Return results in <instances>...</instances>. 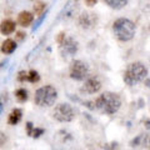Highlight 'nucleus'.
I'll return each mask as SVG.
<instances>
[{
  "mask_svg": "<svg viewBox=\"0 0 150 150\" xmlns=\"http://www.w3.org/2000/svg\"><path fill=\"white\" fill-rule=\"evenodd\" d=\"M94 104H95L96 109H99L101 112L108 114V115H112L120 109L121 99L118 94L106 91L98 96Z\"/></svg>",
  "mask_w": 150,
  "mask_h": 150,
  "instance_id": "nucleus-1",
  "label": "nucleus"
},
{
  "mask_svg": "<svg viewBox=\"0 0 150 150\" xmlns=\"http://www.w3.org/2000/svg\"><path fill=\"white\" fill-rule=\"evenodd\" d=\"M112 33L119 41H130L135 36L137 28L128 18H119L112 23Z\"/></svg>",
  "mask_w": 150,
  "mask_h": 150,
  "instance_id": "nucleus-2",
  "label": "nucleus"
},
{
  "mask_svg": "<svg viewBox=\"0 0 150 150\" xmlns=\"http://www.w3.org/2000/svg\"><path fill=\"white\" fill-rule=\"evenodd\" d=\"M148 75V69L146 67L140 63V62H134L130 63L125 69L124 73V81L126 85H137L138 83L143 81Z\"/></svg>",
  "mask_w": 150,
  "mask_h": 150,
  "instance_id": "nucleus-3",
  "label": "nucleus"
},
{
  "mask_svg": "<svg viewBox=\"0 0 150 150\" xmlns=\"http://www.w3.org/2000/svg\"><path fill=\"white\" fill-rule=\"evenodd\" d=\"M58 99V91L51 85H45L39 88L35 91V104L39 106H51Z\"/></svg>",
  "mask_w": 150,
  "mask_h": 150,
  "instance_id": "nucleus-4",
  "label": "nucleus"
},
{
  "mask_svg": "<svg viewBox=\"0 0 150 150\" xmlns=\"http://www.w3.org/2000/svg\"><path fill=\"white\" fill-rule=\"evenodd\" d=\"M53 116L55 120L60 121V123H70L75 118V111L70 104L62 103V104L55 106V109L53 111Z\"/></svg>",
  "mask_w": 150,
  "mask_h": 150,
  "instance_id": "nucleus-5",
  "label": "nucleus"
},
{
  "mask_svg": "<svg viewBox=\"0 0 150 150\" xmlns=\"http://www.w3.org/2000/svg\"><path fill=\"white\" fill-rule=\"evenodd\" d=\"M70 78L76 81H83L89 78V67L83 60H74L70 65Z\"/></svg>",
  "mask_w": 150,
  "mask_h": 150,
  "instance_id": "nucleus-6",
  "label": "nucleus"
},
{
  "mask_svg": "<svg viewBox=\"0 0 150 150\" xmlns=\"http://www.w3.org/2000/svg\"><path fill=\"white\" fill-rule=\"evenodd\" d=\"M79 48V44L78 41L74 39V38H65V40L60 44V51H62L63 56H73L76 54Z\"/></svg>",
  "mask_w": 150,
  "mask_h": 150,
  "instance_id": "nucleus-7",
  "label": "nucleus"
},
{
  "mask_svg": "<svg viewBox=\"0 0 150 150\" xmlns=\"http://www.w3.org/2000/svg\"><path fill=\"white\" fill-rule=\"evenodd\" d=\"M101 89V81L98 76H90L88 78L84 85L81 88V93L86 94H95Z\"/></svg>",
  "mask_w": 150,
  "mask_h": 150,
  "instance_id": "nucleus-8",
  "label": "nucleus"
},
{
  "mask_svg": "<svg viewBox=\"0 0 150 150\" xmlns=\"http://www.w3.org/2000/svg\"><path fill=\"white\" fill-rule=\"evenodd\" d=\"M98 19L95 16V14L91 13H83L80 16H79V25H80L83 29H91L96 25Z\"/></svg>",
  "mask_w": 150,
  "mask_h": 150,
  "instance_id": "nucleus-9",
  "label": "nucleus"
},
{
  "mask_svg": "<svg viewBox=\"0 0 150 150\" xmlns=\"http://www.w3.org/2000/svg\"><path fill=\"white\" fill-rule=\"evenodd\" d=\"M34 21V14L30 13V11H21V13H19V15H18V24L20 25V26H30L31 25V23Z\"/></svg>",
  "mask_w": 150,
  "mask_h": 150,
  "instance_id": "nucleus-10",
  "label": "nucleus"
},
{
  "mask_svg": "<svg viewBox=\"0 0 150 150\" xmlns=\"http://www.w3.org/2000/svg\"><path fill=\"white\" fill-rule=\"evenodd\" d=\"M15 23L10 19H5V20H3L0 23V33H1L3 35H10L13 34L14 31H15Z\"/></svg>",
  "mask_w": 150,
  "mask_h": 150,
  "instance_id": "nucleus-11",
  "label": "nucleus"
},
{
  "mask_svg": "<svg viewBox=\"0 0 150 150\" xmlns=\"http://www.w3.org/2000/svg\"><path fill=\"white\" fill-rule=\"evenodd\" d=\"M16 41L13 40V39H6L3 41L1 44V53L5 54V55H9V54H13L14 51L16 49Z\"/></svg>",
  "mask_w": 150,
  "mask_h": 150,
  "instance_id": "nucleus-12",
  "label": "nucleus"
},
{
  "mask_svg": "<svg viewBox=\"0 0 150 150\" xmlns=\"http://www.w3.org/2000/svg\"><path fill=\"white\" fill-rule=\"evenodd\" d=\"M21 116H23V110L19 109V108H15V109H13L11 112L9 114L8 123L10 125H16L19 121L21 120Z\"/></svg>",
  "mask_w": 150,
  "mask_h": 150,
  "instance_id": "nucleus-13",
  "label": "nucleus"
},
{
  "mask_svg": "<svg viewBox=\"0 0 150 150\" xmlns=\"http://www.w3.org/2000/svg\"><path fill=\"white\" fill-rule=\"evenodd\" d=\"M104 3L109 8L115 9V10H120V9L125 8L129 4V0H104Z\"/></svg>",
  "mask_w": 150,
  "mask_h": 150,
  "instance_id": "nucleus-14",
  "label": "nucleus"
},
{
  "mask_svg": "<svg viewBox=\"0 0 150 150\" xmlns=\"http://www.w3.org/2000/svg\"><path fill=\"white\" fill-rule=\"evenodd\" d=\"M15 96H16L18 101L25 103L28 100V90H26V89H24V88H19L18 90L15 91Z\"/></svg>",
  "mask_w": 150,
  "mask_h": 150,
  "instance_id": "nucleus-15",
  "label": "nucleus"
},
{
  "mask_svg": "<svg viewBox=\"0 0 150 150\" xmlns=\"http://www.w3.org/2000/svg\"><path fill=\"white\" fill-rule=\"evenodd\" d=\"M40 80V75L38 71H35V70H30L29 73H28V81L31 83V84H35Z\"/></svg>",
  "mask_w": 150,
  "mask_h": 150,
  "instance_id": "nucleus-16",
  "label": "nucleus"
},
{
  "mask_svg": "<svg viewBox=\"0 0 150 150\" xmlns=\"http://www.w3.org/2000/svg\"><path fill=\"white\" fill-rule=\"evenodd\" d=\"M44 10H45V4L44 3L39 1V3H36L34 5V14L35 15H41Z\"/></svg>",
  "mask_w": 150,
  "mask_h": 150,
  "instance_id": "nucleus-17",
  "label": "nucleus"
},
{
  "mask_svg": "<svg viewBox=\"0 0 150 150\" xmlns=\"http://www.w3.org/2000/svg\"><path fill=\"white\" fill-rule=\"evenodd\" d=\"M44 133H45V130L43 128H34V129H33V133H31V137L38 139L40 135H43Z\"/></svg>",
  "mask_w": 150,
  "mask_h": 150,
  "instance_id": "nucleus-18",
  "label": "nucleus"
},
{
  "mask_svg": "<svg viewBox=\"0 0 150 150\" xmlns=\"http://www.w3.org/2000/svg\"><path fill=\"white\" fill-rule=\"evenodd\" d=\"M18 81H20V83H24V81H28V73L26 71H20L18 74Z\"/></svg>",
  "mask_w": 150,
  "mask_h": 150,
  "instance_id": "nucleus-19",
  "label": "nucleus"
},
{
  "mask_svg": "<svg viewBox=\"0 0 150 150\" xmlns=\"http://www.w3.org/2000/svg\"><path fill=\"white\" fill-rule=\"evenodd\" d=\"M6 140H8V138H6V135L3 133V131H0V148L3 146V145H5V143H6Z\"/></svg>",
  "mask_w": 150,
  "mask_h": 150,
  "instance_id": "nucleus-20",
  "label": "nucleus"
},
{
  "mask_svg": "<svg viewBox=\"0 0 150 150\" xmlns=\"http://www.w3.org/2000/svg\"><path fill=\"white\" fill-rule=\"evenodd\" d=\"M33 129H34V126H33V123H31V121H28V123H26V134L30 135V137H31Z\"/></svg>",
  "mask_w": 150,
  "mask_h": 150,
  "instance_id": "nucleus-21",
  "label": "nucleus"
},
{
  "mask_svg": "<svg viewBox=\"0 0 150 150\" xmlns=\"http://www.w3.org/2000/svg\"><path fill=\"white\" fill-rule=\"evenodd\" d=\"M4 95H5V94H3V95L0 96V114L3 112L4 106H5V99H4Z\"/></svg>",
  "mask_w": 150,
  "mask_h": 150,
  "instance_id": "nucleus-22",
  "label": "nucleus"
},
{
  "mask_svg": "<svg viewBox=\"0 0 150 150\" xmlns=\"http://www.w3.org/2000/svg\"><path fill=\"white\" fill-rule=\"evenodd\" d=\"M65 38H67V36H65V33H60V34L58 35V39H56V41H58L59 44H62L63 41L65 40Z\"/></svg>",
  "mask_w": 150,
  "mask_h": 150,
  "instance_id": "nucleus-23",
  "label": "nucleus"
},
{
  "mask_svg": "<svg viewBox=\"0 0 150 150\" xmlns=\"http://www.w3.org/2000/svg\"><path fill=\"white\" fill-rule=\"evenodd\" d=\"M85 3L88 6H94L98 3V0H85Z\"/></svg>",
  "mask_w": 150,
  "mask_h": 150,
  "instance_id": "nucleus-24",
  "label": "nucleus"
},
{
  "mask_svg": "<svg viewBox=\"0 0 150 150\" xmlns=\"http://www.w3.org/2000/svg\"><path fill=\"white\" fill-rule=\"evenodd\" d=\"M24 38H25V34H24V33H21V31H19V33H18V39L23 40Z\"/></svg>",
  "mask_w": 150,
  "mask_h": 150,
  "instance_id": "nucleus-25",
  "label": "nucleus"
},
{
  "mask_svg": "<svg viewBox=\"0 0 150 150\" xmlns=\"http://www.w3.org/2000/svg\"><path fill=\"white\" fill-rule=\"evenodd\" d=\"M149 146H150V140H149Z\"/></svg>",
  "mask_w": 150,
  "mask_h": 150,
  "instance_id": "nucleus-26",
  "label": "nucleus"
}]
</instances>
